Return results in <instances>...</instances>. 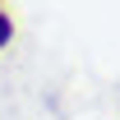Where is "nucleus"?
<instances>
[{"instance_id":"nucleus-1","label":"nucleus","mask_w":120,"mask_h":120,"mask_svg":"<svg viewBox=\"0 0 120 120\" xmlns=\"http://www.w3.org/2000/svg\"><path fill=\"white\" fill-rule=\"evenodd\" d=\"M9 42H14V19H9L5 9H0V51H5Z\"/></svg>"}]
</instances>
